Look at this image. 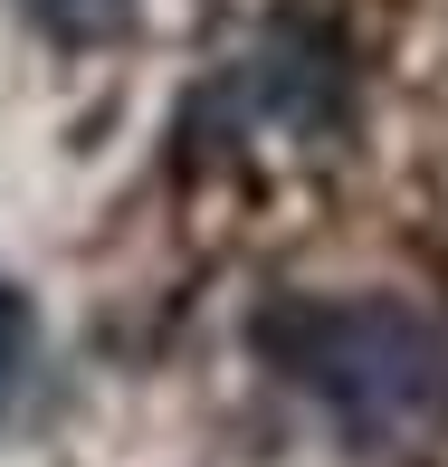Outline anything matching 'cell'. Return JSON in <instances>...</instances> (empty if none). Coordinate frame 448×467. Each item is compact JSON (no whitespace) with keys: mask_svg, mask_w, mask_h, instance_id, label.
<instances>
[{"mask_svg":"<svg viewBox=\"0 0 448 467\" xmlns=\"http://www.w3.org/2000/svg\"><path fill=\"white\" fill-rule=\"evenodd\" d=\"M248 344L353 449H411L448 430V325L411 296H276L248 315Z\"/></svg>","mask_w":448,"mask_h":467,"instance_id":"obj_1","label":"cell"},{"mask_svg":"<svg viewBox=\"0 0 448 467\" xmlns=\"http://www.w3.org/2000/svg\"><path fill=\"white\" fill-rule=\"evenodd\" d=\"M19 10L48 38H68V48H96V38H115L124 19H134V0H19Z\"/></svg>","mask_w":448,"mask_h":467,"instance_id":"obj_2","label":"cell"},{"mask_svg":"<svg viewBox=\"0 0 448 467\" xmlns=\"http://www.w3.org/2000/svg\"><path fill=\"white\" fill-rule=\"evenodd\" d=\"M29 353H38V315H29V296H19L10 277H0V400L19 391V372H29Z\"/></svg>","mask_w":448,"mask_h":467,"instance_id":"obj_3","label":"cell"}]
</instances>
